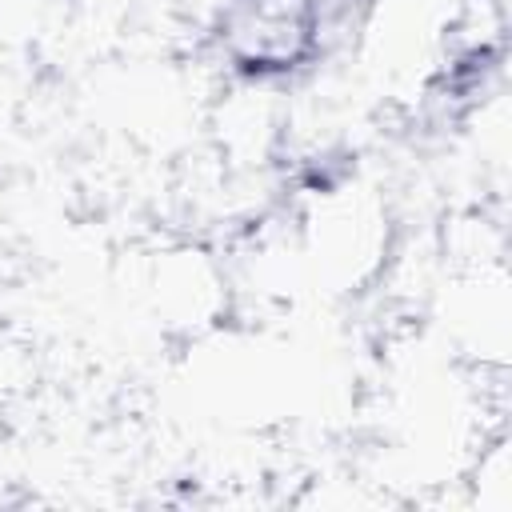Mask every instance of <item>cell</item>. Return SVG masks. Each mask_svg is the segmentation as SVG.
<instances>
[{
	"instance_id": "1",
	"label": "cell",
	"mask_w": 512,
	"mask_h": 512,
	"mask_svg": "<svg viewBox=\"0 0 512 512\" xmlns=\"http://www.w3.org/2000/svg\"><path fill=\"white\" fill-rule=\"evenodd\" d=\"M220 44L248 76H276L320 48L316 0H228L220 12Z\"/></svg>"
}]
</instances>
